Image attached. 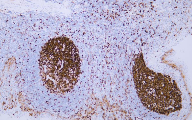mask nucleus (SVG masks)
<instances>
[{"instance_id":"nucleus-1","label":"nucleus","mask_w":192,"mask_h":120,"mask_svg":"<svg viewBox=\"0 0 192 120\" xmlns=\"http://www.w3.org/2000/svg\"><path fill=\"white\" fill-rule=\"evenodd\" d=\"M40 62L45 65L57 87L70 88L76 83L80 72V60L73 42L65 37L53 38L42 47Z\"/></svg>"}]
</instances>
